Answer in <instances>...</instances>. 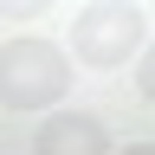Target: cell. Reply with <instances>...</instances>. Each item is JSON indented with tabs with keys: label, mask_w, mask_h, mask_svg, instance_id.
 Listing matches in <instances>:
<instances>
[{
	"label": "cell",
	"mask_w": 155,
	"mask_h": 155,
	"mask_svg": "<svg viewBox=\"0 0 155 155\" xmlns=\"http://www.w3.org/2000/svg\"><path fill=\"white\" fill-rule=\"evenodd\" d=\"M71 91V52L52 39L19 32L0 45V104L7 110H52Z\"/></svg>",
	"instance_id": "cell-1"
},
{
	"label": "cell",
	"mask_w": 155,
	"mask_h": 155,
	"mask_svg": "<svg viewBox=\"0 0 155 155\" xmlns=\"http://www.w3.org/2000/svg\"><path fill=\"white\" fill-rule=\"evenodd\" d=\"M142 39H149V19L129 7V0H91L84 13H78V26H71V52H78V65H91V71H123L136 52H142Z\"/></svg>",
	"instance_id": "cell-2"
},
{
	"label": "cell",
	"mask_w": 155,
	"mask_h": 155,
	"mask_svg": "<svg viewBox=\"0 0 155 155\" xmlns=\"http://www.w3.org/2000/svg\"><path fill=\"white\" fill-rule=\"evenodd\" d=\"M32 155H110V129L91 110H52L32 129Z\"/></svg>",
	"instance_id": "cell-3"
},
{
	"label": "cell",
	"mask_w": 155,
	"mask_h": 155,
	"mask_svg": "<svg viewBox=\"0 0 155 155\" xmlns=\"http://www.w3.org/2000/svg\"><path fill=\"white\" fill-rule=\"evenodd\" d=\"M136 91H142V104H155V45H142V65H136Z\"/></svg>",
	"instance_id": "cell-4"
},
{
	"label": "cell",
	"mask_w": 155,
	"mask_h": 155,
	"mask_svg": "<svg viewBox=\"0 0 155 155\" xmlns=\"http://www.w3.org/2000/svg\"><path fill=\"white\" fill-rule=\"evenodd\" d=\"M52 0H0V19H39Z\"/></svg>",
	"instance_id": "cell-5"
},
{
	"label": "cell",
	"mask_w": 155,
	"mask_h": 155,
	"mask_svg": "<svg viewBox=\"0 0 155 155\" xmlns=\"http://www.w3.org/2000/svg\"><path fill=\"white\" fill-rule=\"evenodd\" d=\"M123 155H155V142H129V149H123Z\"/></svg>",
	"instance_id": "cell-6"
}]
</instances>
